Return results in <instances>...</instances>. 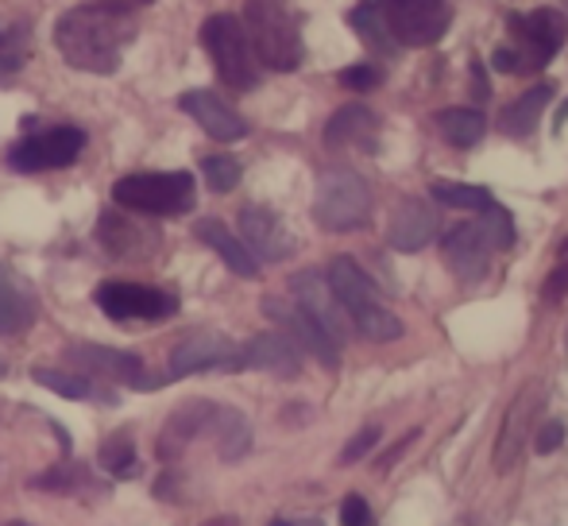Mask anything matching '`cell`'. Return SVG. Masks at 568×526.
<instances>
[{
  "mask_svg": "<svg viewBox=\"0 0 568 526\" xmlns=\"http://www.w3.org/2000/svg\"><path fill=\"white\" fill-rule=\"evenodd\" d=\"M135 39V23L124 8L78 4L54 23V47L74 70L85 74H116L124 47Z\"/></svg>",
  "mask_w": 568,
  "mask_h": 526,
  "instance_id": "1",
  "label": "cell"
},
{
  "mask_svg": "<svg viewBox=\"0 0 568 526\" xmlns=\"http://www.w3.org/2000/svg\"><path fill=\"white\" fill-rule=\"evenodd\" d=\"M244 36L263 67L278 70V74L302 67L306 47H302L298 20L283 0H244Z\"/></svg>",
  "mask_w": 568,
  "mask_h": 526,
  "instance_id": "2",
  "label": "cell"
},
{
  "mask_svg": "<svg viewBox=\"0 0 568 526\" xmlns=\"http://www.w3.org/2000/svg\"><path fill=\"white\" fill-rule=\"evenodd\" d=\"M372 218V186L348 166H333L317 179L314 221L329 233H352Z\"/></svg>",
  "mask_w": 568,
  "mask_h": 526,
  "instance_id": "3",
  "label": "cell"
},
{
  "mask_svg": "<svg viewBox=\"0 0 568 526\" xmlns=\"http://www.w3.org/2000/svg\"><path fill=\"white\" fill-rule=\"evenodd\" d=\"M116 205L135 213H159V218H174V213L194 210V174L190 171H166V174H128L113 186Z\"/></svg>",
  "mask_w": 568,
  "mask_h": 526,
  "instance_id": "4",
  "label": "cell"
},
{
  "mask_svg": "<svg viewBox=\"0 0 568 526\" xmlns=\"http://www.w3.org/2000/svg\"><path fill=\"white\" fill-rule=\"evenodd\" d=\"M202 43L225 85H232V90H255L260 85V67H255L252 43L244 36V23L232 12H217L202 23Z\"/></svg>",
  "mask_w": 568,
  "mask_h": 526,
  "instance_id": "5",
  "label": "cell"
},
{
  "mask_svg": "<svg viewBox=\"0 0 568 526\" xmlns=\"http://www.w3.org/2000/svg\"><path fill=\"white\" fill-rule=\"evenodd\" d=\"M395 47H434L449 31V0H375Z\"/></svg>",
  "mask_w": 568,
  "mask_h": 526,
  "instance_id": "6",
  "label": "cell"
},
{
  "mask_svg": "<svg viewBox=\"0 0 568 526\" xmlns=\"http://www.w3.org/2000/svg\"><path fill=\"white\" fill-rule=\"evenodd\" d=\"M507 31L515 36V54L523 62V74L554 62V54L568 39V20L557 8H534V12H510Z\"/></svg>",
  "mask_w": 568,
  "mask_h": 526,
  "instance_id": "7",
  "label": "cell"
},
{
  "mask_svg": "<svg viewBox=\"0 0 568 526\" xmlns=\"http://www.w3.org/2000/svg\"><path fill=\"white\" fill-rule=\"evenodd\" d=\"M85 148V132L82 129H47L39 135L12 143L8 148V166L20 174H36V171H54V166H70Z\"/></svg>",
  "mask_w": 568,
  "mask_h": 526,
  "instance_id": "8",
  "label": "cell"
},
{
  "mask_svg": "<svg viewBox=\"0 0 568 526\" xmlns=\"http://www.w3.org/2000/svg\"><path fill=\"white\" fill-rule=\"evenodd\" d=\"M93 299L113 322H163L179 310L174 294L143 283H101Z\"/></svg>",
  "mask_w": 568,
  "mask_h": 526,
  "instance_id": "9",
  "label": "cell"
},
{
  "mask_svg": "<svg viewBox=\"0 0 568 526\" xmlns=\"http://www.w3.org/2000/svg\"><path fill=\"white\" fill-rule=\"evenodd\" d=\"M240 348L232 345L225 333H190L186 341H179L171 353V376H197V372H240Z\"/></svg>",
  "mask_w": 568,
  "mask_h": 526,
  "instance_id": "10",
  "label": "cell"
},
{
  "mask_svg": "<svg viewBox=\"0 0 568 526\" xmlns=\"http://www.w3.org/2000/svg\"><path fill=\"white\" fill-rule=\"evenodd\" d=\"M263 314H267L271 322L283 330V337L291 341L294 348H306V353H314L325 368H337V364H341V345L314 322V317L306 314V310H298L294 302H283V299H263Z\"/></svg>",
  "mask_w": 568,
  "mask_h": 526,
  "instance_id": "11",
  "label": "cell"
},
{
  "mask_svg": "<svg viewBox=\"0 0 568 526\" xmlns=\"http://www.w3.org/2000/svg\"><path fill=\"white\" fill-rule=\"evenodd\" d=\"M546 406V384L530 380V384L518 392L515 403L507 406V418H503L499 429V445H495V468L499 473H510L523 457V445L530 442V426L538 418V411Z\"/></svg>",
  "mask_w": 568,
  "mask_h": 526,
  "instance_id": "12",
  "label": "cell"
},
{
  "mask_svg": "<svg viewBox=\"0 0 568 526\" xmlns=\"http://www.w3.org/2000/svg\"><path fill=\"white\" fill-rule=\"evenodd\" d=\"M240 241L252 252L255 260L278 263L294 252V236L291 229L283 225L278 213H271L267 205H244L240 210Z\"/></svg>",
  "mask_w": 568,
  "mask_h": 526,
  "instance_id": "13",
  "label": "cell"
},
{
  "mask_svg": "<svg viewBox=\"0 0 568 526\" xmlns=\"http://www.w3.org/2000/svg\"><path fill=\"white\" fill-rule=\"evenodd\" d=\"M291 291H294V306L306 310V314L314 317V322L322 325L337 345H344V337H348V322H344V310H341L337 294L329 291V283H325L322 271H298V275L291 279Z\"/></svg>",
  "mask_w": 568,
  "mask_h": 526,
  "instance_id": "14",
  "label": "cell"
},
{
  "mask_svg": "<svg viewBox=\"0 0 568 526\" xmlns=\"http://www.w3.org/2000/svg\"><path fill=\"white\" fill-rule=\"evenodd\" d=\"M179 105H182V113L194 117V121L205 129V135H213V140L232 143V140H244V135H247V121L229 105V101H221L217 93L190 90V93H182V98H179Z\"/></svg>",
  "mask_w": 568,
  "mask_h": 526,
  "instance_id": "15",
  "label": "cell"
},
{
  "mask_svg": "<svg viewBox=\"0 0 568 526\" xmlns=\"http://www.w3.org/2000/svg\"><path fill=\"white\" fill-rule=\"evenodd\" d=\"M437 229H442V221H437L434 205L426 198H406L395 210V218H390L387 241L398 252H422L426 244L437 241Z\"/></svg>",
  "mask_w": 568,
  "mask_h": 526,
  "instance_id": "16",
  "label": "cell"
},
{
  "mask_svg": "<svg viewBox=\"0 0 568 526\" xmlns=\"http://www.w3.org/2000/svg\"><path fill=\"white\" fill-rule=\"evenodd\" d=\"M213 406L217 403H210V398H190V403L174 406L171 418H166V426L159 429V442H155L159 461H179L182 453H186V445L194 442L205 426H210Z\"/></svg>",
  "mask_w": 568,
  "mask_h": 526,
  "instance_id": "17",
  "label": "cell"
},
{
  "mask_svg": "<svg viewBox=\"0 0 568 526\" xmlns=\"http://www.w3.org/2000/svg\"><path fill=\"white\" fill-rule=\"evenodd\" d=\"M325 283H329V291L337 294L341 310L356 322V317H364L367 310L379 306V291H375V283L364 275V267H359L352 256H337L329 263V275H325Z\"/></svg>",
  "mask_w": 568,
  "mask_h": 526,
  "instance_id": "18",
  "label": "cell"
},
{
  "mask_svg": "<svg viewBox=\"0 0 568 526\" xmlns=\"http://www.w3.org/2000/svg\"><path fill=\"white\" fill-rule=\"evenodd\" d=\"M39 317V299L28 286V279L16 275L8 263H0V333L16 337Z\"/></svg>",
  "mask_w": 568,
  "mask_h": 526,
  "instance_id": "19",
  "label": "cell"
},
{
  "mask_svg": "<svg viewBox=\"0 0 568 526\" xmlns=\"http://www.w3.org/2000/svg\"><path fill=\"white\" fill-rule=\"evenodd\" d=\"M442 249H445L449 267L464 279V283H479V279L487 275V252L491 249H487V241H484V233H479L476 221L449 229L445 241H442Z\"/></svg>",
  "mask_w": 568,
  "mask_h": 526,
  "instance_id": "20",
  "label": "cell"
},
{
  "mask_svg": "<svg viewBox=\"0 0 568 526\" xmlns=\"http://www.w3.org/2000/svg\"><path fill=\"white\" fill-rule=\"evenodd\" d=\"M240 364H244V368L271 372V376H283V380H294L302 372L298 348H294L283 333H260V337H252L240 348Z\"/></svg>",
  "mask_w": 568,
  "mask_h": 526,
  "instance_id": "21",
  "label": "cell"
},
{
  "mask_svg": "<svg viewBox=\"0 0 568 526\" xmlns=\"http://www.w3.org/2000/svg\"><path fill=\"white\" fill-rule=\"evenodd\" d=\"M67 361L82 372H98V376L120 380V384H140L143 380V364L135 353H120L109 345H74L67 348Z\"/></svg>",
  "mask_w": 568,
  "mask_h": 526,
  "instance_id": "22",
  "label": "cell"
},
{
  "mask_svg": "<svg viewBox=\"0 0 568 526\" xmlns=\"http://www.w3.org/2000/svg\"><path fill=\"white\" fill-rule=\"evenodd\" d=\"M375 135H379V117L367 105H344L325 124L329 148H375Z\"/></svg>",
  "mask_w": 568,
  "mask_h": 526,
  "instance_id": "23",
  "label": "cell"
},
{
  "mask_svg": "<svg viewBox=\"0 0 568 526\" xmlns=\"http://www.w3.org/2000/svg\"><path fill=\"white\" fill-rule=\"evenodd\" d=\"M197 236H202V241L210 244V249L217 252V256L225 260L240 279H255V275H260V260H255L252 252L244 249V241H240V236H232L229 225H221L217 218L197 221Z\"/></svg>",
  "mask_w": 568,
  "mask_h": 526,
  "instance_id": "24",
  "label": "cell"
},
{
  "mask_svg": "<svg viewBox=\"0 0 568 526\" xmlns=\"http://www.w3.org/2000/svg\"><path fill=\"white\" fill-rule=\"evenodd\" d=\"M213 442H217L221 461H240L252 449V422L236 411V406H213Z\"/></svg>",
  "mask_w": 568,
  "mask_h": 526,
  "instance_id": "25",
  "label": "cell"
},
{
  "mask_svg": "<svg viewBox=\"0 0 568 526\" xmlns=\"http://www.w3.org/2000/svg\"><path fill=\"white\" fill-rule=\"evenodd\" d=\"M554 82H538L534 90H526L523 98L515 101V105L503 109L499 117V129L507 135H530L534 129H538L541 113H546V105L554 101Z\"/></svg>",
  "mask_w": 568,
  "mask_h": 526,
  "instance_id": "26",
  "label": "cell"
},
{
  "mask_svg": "<svg viewBox=\"0 0 568 526\" xmlns=\"http://www.w3.org/2000/svg\"><path fill=\"white\" fill-rule=\"evenodd\" d=\"M437 129H442L445 140L456 143V148H471V143L484 140L487 121L479 109H442V113H437Z\"/></svg>",
  "mask_w": 568,
  "mask_h": 526,
  "instance_id": "27",
  "label": "cell"
},
{
  "mask_svg": "<svg viewBox=\"0 0 568 526\" xmlns=\"http://www.w3.org/2000/svg\"><path fill=\"white\" fill-rule=\"evenodd\" d=\"M348 23H352V31L372 47V51H379V54L395 51V39H390V31H387V23H383L379 4H375V0H364V4L352 8Z\"/></svg>",
  "mask_w": 568,
  "mask_h": 526,
  "instance_id": "28",
  "label": "cell"
},
{
  "mask_svg": "<svg viewBox=\"0 0 568 526\" xmlns=\"http://www.w3.org/2000/svg\"><path fill=\"white\" fill-rule=\"evenodd\" d=\"M98 236H101V244H105L113 256H135L140 252V229L132 225V221H124V218H116V213H105L101 218V225H98Z\"/></svg>",
  "mask_w": 568,
  "mask_h": 526,
  "instance_id": "29",
  "label": "cell"
},
{
  "mask_svg": "<svg viewBox=\"0 0 568 526\" xmlns=\"http://www.w3.org/2000/svg\"><path fill=\"white\" fill-rule=\"evenodd\" d=\"M429 194H434L442 205H453V210H479V213H484L487 205L495 202L491 190L464 186V182H434V186H429Z\"/></svg>",
  "mask_w": 568,
  "mask_h": 526,
  "instance_id": "30",
  "label": "cell"
},
{
  "mask_svg": "<svg viewBox=\"0 0 568 526\" xmlns=\"http://www.w3.org/2000/svg\"><path fill=\"white\" fill-rule=\"evenodd\" d=\"M479 225V233H484V241H487V249H499V252H507L510 244H515V221H510V213L503 210V205H487L484 210V221H476Z\"/></svg>",
  "mask_w": 568,
  "mask_h": 526,
  "instance_id": "31",
  "label": "cell"
},
{
  "mask_svg": "<svg viewBox=\"0 0 568 526\" xmlns=\"http://www.w3.org/2000/svg\"><path fill=\"white\" fill-rule=\"evenodd\" d=\"M101 465L109 468V473L116 476V481H132L135 473H140V465H135V445L128 434H116L113 442L101 449Z\"/></svg>",
  "mask_w": 568,
  "mask_h": 526,
  "instance_id": "32",
  "label": "cell"
},
{
  "mask_svg": "<svg viewBox=\"0 0 568 526\" xmlns=\"http://www.w3.org/2000/svg\"><path fill=\"white\" fill-rule=\"evenodd\" d=\"M202 174H205V182H210L213 194H229V190L240 186V163L232 155H205Z\"/></svg>",
  "mask_w": 568,
  "mask_h": 526,
  "instance_id": "33",
  "label": "cell"
},
{
  "mask_svg": "<svg viewBox=\"0 0 568 526\" xmlns=\"http://www.w3.org/2000/svg\"><path fill=\"white\" fill-rule=\"evenodd\" d=\"M31 380L62 398H90V384H85L82 376H67V372H54V368H36Z\"/></svg>",
  "mask_w": 568,
  "mask_h": 526,
  "instance_id": "34",
  "label": "cell"
},
{
  "mask_svg": "<svg viewBox=\"0 0 568 526\" xmlns=\"http://www.w3.org/2000/svg\"><path fill=\"white\" fill-rule=\"evenodd\" d=\"M74 484H78V473H74V468H67V465L47 468L43 476H31V488H39V492H70Z\"/></svg>",
  "mask_w": 568,
  "mask_h": 526,
  "instance_id": "35",
  "label": "cell"
},
{
  "mask_svg": "<svg viewBox=\"0 0 568 526\" xmlns=\"http://www.w3.org/2000/svg\"><path fill=\"white\" fill-rule=\"evenodd\" d=\"M379 70L375 67H367V62H359V67H344L341 70V85L344 90H359V93H367V90H375L379 85Z\"/></svg>",
  "mask_w": 568,
  "mask_h": 526,
  "instance_id": "36",
  "label": "cell"
},
{
  "mask_svg": "<svg viewBox=\"0 0 568 526\" xmlns=\"http://www.w3.org/2000/svg\"><path fill=\"white\" fill-rule=\"evenodd\" d=\"M375 442H379V426H364V429H359V434L352 437V442L341 449V461H344V465H356L359 457H367V453L375 449Z\"/></svg>",
  "mask_w": 568,
  "mask_h": 526,
  "instance_id": "37",
  "label": "cell"
},
{
  "mask_svg": "<svg viewBox=\"0 0 568 526\" xmlns=\"http://www.w3.org/2000/svg\"><path fill=\"white\" fill-rule=\"evenodd\" d=\"M561 442H565V422H557V418H549L546 426L538 429V437H534V449L546 457V453H557L561 449Z\"/></svg>",
  "mask_w": 568,
  "mask_h": 526,
  "instance_id": "38",
  "label": "cell"
},
{
  "mask_svg": "<svg viewBox=\"0 0 568 526\" xmlns=\"http://www.w3.org/2000/svg\"><path fill=\"white\" fill-rule=\"evenodd\" d=\"M341 523L344 526H372V507H367V499L364 496H348L341 504Z\"/></svg>",
  "mask_w": 568,
  "mask_h": 526,
  "instance_id": "39",
  "label": "cell"
},
{
  "mask_svg": "<svg viewBox=\"0 0 568 526\" xmlns=\"http://www.w3.org/2000/svg\"><path fill=\"white\" fill-rule=\"evenodd\" d=\"M565 294H568V256L557 263L554 275L546 279V286H541V299L546 302H561Z\"/></svg>",
  "mask_w": 568,
  "mask_h": 526,
  "instance_id": "40",
  "label": "cell"
},
{
  "mask_svg": "<svg viewBox=\"0 0 568 526\" xmlns=\"http://www.w3.org/2000/svg\"><path fill=\"white\" fill-rule=\"evenodd\" d=\"M23 70V54H16V51H0V85L4 82H12L16 74Z\"/></svg>",
  "mask_w": 568,
  "mask_h": 526,
  "instance_id": "41",
  "label": "cell"
},
{
  "mask_svg": "<svg viewBox=\"0 0 568 526\" xmlns=\"http://www.w3.org/2000/svg\"><path fill=\"white\" fill-rule=\"evenodd\" d=\"M471 93H476L479 101H487V93H491V85H487L484 67H479V62H471Z\"/></svg>",
  "mask_w": 568,
  "mask_h": 526,
  "instance_id": "42",
  "label": "cell"
},
{
  "mask_svg": "<svg viewBox=\"0 0 568 526\" xmlns=\"http://www.w3.org/2000/svg\"><path fill=\"white\" fill-rule=\"evenodd\" d=\"M105 4H113V8H143V4H151V0H105Z\"/></svg>",
  "mask_w": 568,
  "mask_h": 526,
  "instance_id": "43",
  "label": "cell"
},
{
  "mask_svg": "<svg viewBox=\"0 0 568 526\" xmlns=\"http://www.w3.org/2000/svg\"><path fill=\"white\" fill-rule=\"evenodd\" d=\"M271 526H322L317 519H275Z\"/></svg>",
  "mask_w": 568,
  "mask_h": 526,
  "instance_id": "44",
  "label": "cell"
},
{
  "mask_svg": "<svg viewBox=\"0 0 568 526\" xmlns=\"http://www.w3.org/2000/svg\"><path fill=\"white\" fill-rule=\"evenodd\" d=\"M12 36H16V31L8 28V23H0V47H8V39H12Z\"/></svg>",
  "mask_w": 568,
  "mask_h": 526,
  "instance_id": "45",
  "label": "cell"
},
{
  "mask_svg": "<svg viewBox=\"0 0 568 526\" xmlns=\"http://www.w3.org/2000/svg\"><path fill=\"white\" fill-rule=\"evenodd\" d=\"M205 526H240L236 519H229V515H225V519H213V523H205Z\"/></svg>",
  "mask_w": 568,
  "mask_h": 526,
  "instance_id": "46",
  "label": "cell"
},
{
  "mask_svg": "<svg viewBox=\"0 0 568 526\" xmlns=\"http://www.w3.org/2000/svg\"><path fill=\"white\" fill-rule=\"evenodd\" d=\"M561 256H568V236H565V241H561Z\"/></svg>",
  "mask_w": 568,
  "mask_h": 526,
  "instance_id": "47",
  "label": "cell"
},
{
  "mask_svg": "<svg viewBox=\"0 0 568 526\" xmlns=\"http://www.w3.org/2000/svg\"><path fill=\"white\" fill-rule=\"evenodd\" d=\"M4 372H8V368H4V361H0V376H4Z\"/></svg>",
  "mask_w": 568,
  "mask_h": 526,
  "instance_id": "48",
  "label": "cell"
},
{
  "mask_svg": "<svg viewBox=\"0 0 568 526\" xmlns=\"http://www.w3.org/2000/svg\"><path fill=\"white\" fill-rule=\"evenodd\" d=\"M4 526H28V523H4Z\"/></svg>",
  "mask_w": 568,
  "mask_h": 526,
  "instance_id": "49",
  "label": "cell"
}]
</instances>
